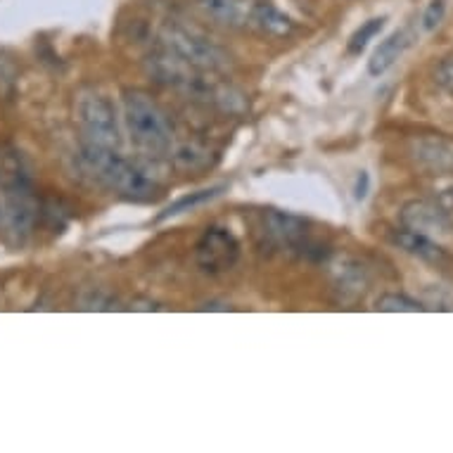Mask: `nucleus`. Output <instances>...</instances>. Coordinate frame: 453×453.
Instances as JSON below:
<instances>
[{"label":"nucleus","instance_id":"6","mask_svg":"<svg viewBox=\"0 0 453 453\" xmlns=\"http://www.w3.org/2000/svg\"><path fill=\"white\" fill-rule=\"evenodd\" d=\"M240 245L235 235L226 228H207L195 245V261L204 273H223L235 266Z\"/></svg>","mask_w":453,"mask_h":453},{"label":"nucleus","instance_id":"15","mask_svg":"<svg viewBox=\"0 0 453 453\" xmlns=\"http://www.w3.org/2000/svg\"><path fill=\"white\" fill-rule=\"evenodd\" d=\"M221 190L223 186H216V188H207V190H197V193L186 195V197H180L179 202H173V204H169V207L164 209L162 214L157 216V221H164V219H172V216H179L183 214V211H190V209L200 207V204H204V202L219 197Z\"/></svg>","mask_w":453,"mask_h":453},{"label":"nucleus","instance_id":"13","mask_svg":"<svg viewBox=\"0 0 453 453\" xmlns=\"http://www.w3.org/2000/svg\"><path fill=\"white\" fill-rule=\"evenodd\" d=\"M394 242L402 247L403 252L413 254V257L423 261H432V264H437V261H441L446 257L444 247L439 245V242L425 238V235H418L413 231H406V228L394 233Z\"/></svg>","mask_w":453,"mask_h":453},{"label":"nucleus","instance_id":"3","mask_svg":"<svg viewBox=\"0 0 453 453\" xmlns=\"http://www.w3.org/2000/svg\"><path fill=\"white\" fill-rule=\"evenodd\" d=\"M74 110L83 141L100 145V148H121V131L119 121H117V111H114L107 97L96 93V90H81L76 96Z\"/></svg>","mask_w":453,"mask_h":453},{"label":"nucleus","instance_id":"11","mask_svg":"<svg viewBox=\"0 0 453 453\" xmlns=\"http://www.w3.org/2000/svg\"><path fill=\"white\" fill-rule=\"evenodd\" d=\"M411 45V34L406 29L394 31L382 41V43L375 48V52L368 60V74L371 76H382L387 69H392L396 65V60L402 58L406 48Z\"/></svg>","mask_w":453,"mask_h":453},{"label":"nucleus","instance_id":"10","mask_svg":"<svg viewBox=\"0 0 453 453\" xmlns=\"http://www.w3.org/2000/svg\"><path fill=\"white\" fill-rule=\"evenodd\" d=\"M250 29H254L261 36L268 38H288L295 34V22L292 17L266 3V0H257L252 5V17H250Z\"/></svg>","mask_w":453,"mask_h":453},{"label":"nucleus","instance_id":"7","mask_svg":"<svg viewBox=\"0 0 453 453\" xmlns=\"http://www.w3.org/2000/svg\"><path fill=\"white\" fill-rule=\"evenodd\" d=\"M402 228L413 231L418 235L434 240V242H446L453 238V223L444 209L437 202L413 200L403 204L402 209Z\"/></svg>","mask_w":453,"mask_h":453},{"label":"nucleus","instance_id":"17","mask_svg":"<svg viewBox=\"0 0 453 453\" xmlns=\"http://www.w3.org/2000/svg\"><path fill=\"white\" fill-rule=\"evenodd\" d=\"M382 24H385V17H375V19H368V22L361 27V29L351 36L349 41V52H361L365 45L371 43V38H375L382 29Z\"/></svg>","mask_w":453,"mask_h":453},{"label":"nucleus","instance_id":"14","mask_svg":"<svg viewBox=\"0 0 453 453\" xmlns=\"http://www.w3.org/2000/svg\"><path fill=\"white\" fill-rule=\"evenodd\" d=\"M173 157V164L179 166L180 172H190V173H197V172H204L209 169L211 164H214V152L207 148H202L197 142H183L179 148L172 152Z\"/></svg>","mask_w":453,"mask_h":453},{"label":"nucleus","instance_id":"2","mask_svg":"<svg viewBox=\"0 0 453 453\" xmlns=\"http://www.w3.org/2000/svg\"><path fill=\"white\" fill-rule=\"evenodd\" d=\"M124 124L135 148H141L145 155L162 157L172 152L173 134L169 119L145 90L134 88L124 93Z\"/></svg>","mask_w":453,"mask_h":453},{"label":"nucleus","instance_id":"19","mask_svg":"<svg viewBox=\"0 0 453 453\" xmlns=\"http://www.w3.org/2000/svg\"><path fill=\"white\" fill-rule=\"evenodd\" d=\"M434 81L446 90H453V58L444 60L434 72Z\"/></svg>","mask_w":453,"mask_h":453},{"label":"nucleus","instance_id":"12","mask_svg":"<svg viewBox=\"0 0 453 453\" xmlns=\"http://www.w3.org/2000/svg\"><path fill=\"white\" fill-rule=\"evenodd\" d=\"M413 157L432 172L453 169V145L441 138H420L413 145Z\"/></svg>","mask_w":453,"mask_h":453},{"label":"nucleus","instance_id":"9","mask_svg":"<svg viewBox=\"0 0 453 453\" xmlns=\"http://www.w3.org/2000/svg\"><path fill=\"white\" fill-rule=\"evenodd\" d=\"M257 0H197V8L207 19L226 29H250L252 5Z\"/></svg>","mask_w":453,"mask_h":453},{"label":"nucleus","instance_id":"16","mask_svg":"<svg viewBox=\"0 0 453 453\" xmlns=\"http://www.w3.org/2000/svg\"><path fill=\"white\" fill-rule=\"evenodd\" d=\"M378 311H387V313H418L425 311V306L416 299L406 297V295H382L378 299V304H375Z\"/></svg>","mask_w":453,"mask_h":453},{"label":"nucleus","instance_id":"1","mask_svg":"<svg viewBox=\"0 0 453 453\" xmlns=\"http://www.w3.org/2000/svg\"><path fill=\"white\" fill-rule=\"evenodd\" d=\"M79 162L97 183H103L111 193L121 195L127 200L148 202L155 200L159 193V180L145 166L124 159L119 150L100 148V145L83 141L79 150Z\"/></svg>","mask_w":453,"mask_h":453},{"label":"nucleus","instance_id":"5","mask_svg":"<svg viewBox=\"0 0 453 453\" xmlns=\"http://www.w3.org/2000/svg\"><path fill=\"white\" fill-rule=\"evenodd\" d=\"M38 216V204L31 195L29 183L17 179L5 193V202L0 209V223L15 242H24L34 233Z\"/></svg>","mask_w":453,"mask_h":453},{"label":"nucleus","instance_id":"18","mask_svg":"<svg viewBox=\"0 0 453 453\" xmlns=\"http://www.w3.org/2000/svg\"><path fill=\"white\" fill-rule=\"evenodd\" d=\"M444 12H446V5H444V0H432L430 5L425 8L423 12V29L425 31H432V29H437L439 24H441V19H444Z\"/></svg>","mask_w":453,"mask_h":453},{"label":"nucleus","instance_id":"4","mask_svg":"<svg viewBox=\"0 0 453 453\" xmlns=\"http://www.w3.org/2000/svg\"><path fill=\"white\" fill-rule=\"evenodd\" d=\"M162 45L176 52L180 60H186L190 67L207 72V74H219L231 67V55L223 50L221 45H216L214 41H209L202 34L188 31L186 27L172 24L166 27L162 34Z\"/></svg>","mask_w":453,"mask_h":453},{"label":"nucleus","instance_id":"8","mask_svg":"<svg viewBox=\"0 0 453 453\" xmlns=\"http://www.w3.org/2000/svg\"><path fill=\"white\" fill-rule=\"evenodd\" d=\"M268 238L278 247L285 250H297V247L309 245V223L299 216L285 214V211H268L264 216Z\"/></svg>","mask_w":453,"mask_h":453}]
</instances>
